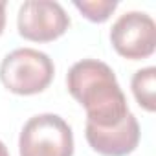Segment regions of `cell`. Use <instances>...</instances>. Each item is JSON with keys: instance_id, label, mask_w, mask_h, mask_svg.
Instances as JSON below:
<instances>
[{"instance_id": "1", "label": "cell", "mask_w": 156, "mask_h": 156, "mask_svg": "<svg viewBox=\"0 0 156 156\" xmlns=\"http://www.w3.org/2000/svg\"><path fill=\"white\" fill-rule=\"evenodd\" d=\"M70 96L87 112V123L101 129L119 125L129 114L127 98L114 70L98 59L75 62L66 75Z\"/></svg>"}, {"instance_id": "2", "label": "cell", "mask_w": 156, "mask_h": 156, "mask_svg": "<svg viewBox=\"0 0 156 156\" xmlns=\"http://www.w3.org/2000/svg\"><path fill=\"white\" fill-rule=\"evenodd\" d=\"M53 61L33 48L13 50L0 64V81L17 96L41 94L53 81Z\"/></svg>"}, {"instance_id": "3", "label": "cell", "mask_w": 156, "mask_h": 156, "mask_svg": "<svg viewBox=\"0 0 156 156\" xmlns=\"http://www.w3.org/2000/svg\"><path fill=\"white\" fill-rule=\"evenodd\" d=\"M20 156H73L72 127L57 114H37L26 121L19 138Z\"/></svg>"}, {"instance_id": "4", "label": "cell", "mask_w": 156, "mask_h": 156, "mask_svg": "<svg viewBox=\"0 0 156 156\" xmlns=\"http://www.w3.org/2000/svg\"><path fill=\"white\" fill-rule=\"evenodd\" d=\"M17 28L20 37L33 42H51L66 33L70 17L53 0H26L19 9Z\"/></svg>"}, {"instance_id": "5", "label": "cell", "mask_w": 156, "mask_h": 156, "mask_svg": "<svg viewBox=\"0 0 156 156\" xmlns=\"http://www.w3.org/2000/svg\"><path fill=\"white\" fill-rule=\"evenodd\" d=\"M110 42L125 59L140 61L151 57L156 48V24L147 13L129 11L112 24Z\"/></svg>"}, {"instance_id": "6", "label": "cell", "mask_w": 156, "mask_h": 156, "mask_svg": "<svg viewBox=\"0 0 156 156\" xmlns=\"http://www.w3.org/2000/svg\"><path fill=\"white\" fill-rule=\"evenodd\" d=\"M140 125L130 112L119 125L101 129L87 123L85 136L88 145L103 156H127L136 151L140 143Z\"/></svg>"}, {"instance_id": "7", "label": "cell", "mask_w": 156, "mask_h": 156, "mask_svg": "<svg viewBox=\"0 0 156 156\" xmlns=\"http://www.w3.org/2000/svg\"><path fill=\"white\" fill-rule=\"evenodd\" d=\"M130 88L141 108H145L147 112L156 110V68L154 66L138 70L132 75Z\"/></svg>"}, {"instance_id": "8", "label": "cell", "mask_w": 156, "mask_h": 156, "mask_svg": "<svg viewBox=\"0 0 156 156\" xmlns=\"http://www.w3.org/2000/svg\"><path fill=\"white\" fill-rule=\"evenodd\" d=\"M73 6L90 22L101 24L110 19V15L118 8V2L116 0H75Z\"/></svg>"}, {"instance_id": "9", "label": "cell", "mask_w": 156, "mask_h": 156, "mask_svg": "<svg viewBox=\"0 0 156 156\" xmlns=\"http://www.w3.org/2000/svg\"><path fill=\"white\" fill-rule=\"evenodd\" d=\"M4 26H6V2L0 0V35L4 31Z\"/></svg>"}, {"instance_id": "10", "label": "cell", "mask_w": 156, "mask_h": 156, "mask_svg": "<svg viewBox=\"0 0 156 156\" xmlns=\"http://www.w3.org/2000/svg\"><path fill=\"white\" fill-rule=\"evenodd\" d=\"M0 156H9V152H8V147L0 141Z\"/></svg>"}]
</instances>
